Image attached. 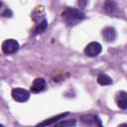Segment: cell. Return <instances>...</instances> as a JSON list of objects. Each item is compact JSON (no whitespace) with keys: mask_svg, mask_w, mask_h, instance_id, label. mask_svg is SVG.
I'll return each mask as SVG.
<instances>
[{"mask_svg":"<svg viewBox=\"0 0 127 127\" xmlns=\"http://www.w3.org/2000/svg\"><path fill=\"white\" fill-rule=\"evenodd\" d=\"M84 14L75 8H67L63 13V18L67 25H75L78 21L84 19Z\"/></svg>","mask_w":127,"mask_h":127,"instance_id":"6da1fadb","label":"cell"},{"mask_svg":"<svg viewBox=\"0 0 127 127\" xmlns=\"http://www.w3.org/2000/svg\"><path fill=\"white\" fill-rule=\"evenodd\" d=\"M19 50V44L14 39H8L5 40L2 43V51L6 55H11L16 53Z\"/></svg>","mask_w":127,"mask_h":127,"instance_id":"7a4b0ae2","label":"cell"},{"mask_svg":"<svg viewBox=\"0 0 127 127\" xmlns=\"http://www.w3.org/2000/svg\"><path fill=\"white\" fill-rule=\"evenodd\" d=\"M101 50H102V47L99 43L97 42H91L89 43L85 49H84V54L89 57V58H93V57H96L98 56L100 53H101Z\"/></svg>","mask_w":127,"mask_h":127,"instance_id":"3957f363","label":"cell"},{"mask_svg":"<svg viewBox=\"0 0 127 127\" xmlns=\"http://www.w3.org/2000/svg\"><path fill=\"white\" fill-rule=\"evenodd\" d=\"M11 95H12V98L17 102H25L30 97L29 91L23 88H14L11 92Z\"/></svg>","mask_w":127,"mask_h":127,"instance_id":"277c9868","label":"cell"},{"mask_svg":"<svg viewBox=\"0 0 127 127\" xmlns=\"http://www.w3.org/2000/svg\"><path fill=\"white\" fill-rule=\"evenodd\" d=\"M45 87H46V81H45V79L42 78V77H38V78H36L33 81L32 85H31V90H32V92L37 93V92L42 91Z\"/></svg>","mask_w":127,"mask_h":127,"instance_id":"5b68a950","label":"cell"},{"mask_svg":"<svg viewBox=\"0 0 127 127\" xmlns=\"http://www.w3.org/2000/svg\"><path fill=\"white\" fill-rule=\"evenodd\" d=\"M116 102H117V105H118L120 108L126 109V108H127V92H125V91H120V92L117 94Z\"/></svg>","mask_w":127,"mask_h":127,"instance_id":"8992f818","label":"cell"},{"mask_svg":"<svg viewBox=\"0 0 127 127\" xmlns=\"http://www.w3.org/2000/svg\"><path fill=\"white\" fill-rule=\"evenodd\" d=\"M102 36H103V38H104L107 42H112V41H114L115 38H116V32H115V30H114L113 28L107 27V28L103 29V31H102Z\"/></svg>","mask_w":127,"mask_h":127,"instance_id":"52a82bcc","label":"cell"},{"mask_svg":"<svg viewBox=\"0 0 127 127\" xmlns=\"http://www.w3.org/2000/svg\"><path fill=\"white\" fill-rule=\"evenodd\" d=\"M97 82L100 85H109L112 83V78L105 73H100L97 76Z\"/></svg>","mask_w":127,"mask_h":127,"instance_id":"ba28073f","label":"cell"},{"mask_svg":"<svg viewBox=\"0 0 127 127\" xmlns=\"http://www.w3.org/2000/svg\"><path fill=\"white\" fill-rule=\"evenodd\" d=\"M67 113H65V114H61V115H58V116H56V117H53V118H51L50 120H46V121H44L43 123H41V124H39V127H42V126H45V125H49V124H51V123H53V122H55V121H58L60 118H63L64 115H66Z\"/></svg>","mask_w":127,"mask_h":127,"instance_id":"9c48e42d","label":"cell"},{"mask_svg":"<svg viewBox=\"0 0 127 127\" xmlns=\"http://www.w3.org/2000/svg\"><path fill=\"white\" fill-rule=\"evenodd\" d=\"M74 126H75V120L63 121L56 125V127H74Z\"/></svg>","mask_w":127,"mask_h":127,"instance_id":"30bf717a","label":"cell"},{"mask_svg":"<svg viewBox=\"0 0 127 127\" xmlns=\"http://www.w3.org/2000/svg\"><path fill=\"white\" fill-rule=\"evenodd\" d=\"M46 27H47V21H46V20H43V21L40 23V25H38V26L36 27V29H35V34H38V33H41V32H43V31H45Z\"/></svg>","mask_w":127,"mask_h":127,"instance_id":"8fae6325","label":"cell"},{"mask_svg":"<svg viewBox=\"0 0 127 127\" xmlns=\"http://www.w3.org/2000/svg\"><path fill=\"white\" fill-rule=\"evenodd\" d=\"M117 127H127V124H125V123H122V124H120V125H118Z\"/></svg>","mask_w":127,"mask_h":127,"instance_id":"7c38bea8","label":"cell"},{"mask_svg":"<svg viewBox=\"0 0 127 127\" xmlns=\"http://www.w3.org/2000/svg\"><path fill=\"white\" fill-rule=\"evenodd\" d=\"M0 127H4V126H3V125H1V126H0Z\"/></svg>","mask_w":127,"mask_h":127,"instance_id":"4fadbf2b","label":"cell"}]
</instances>
